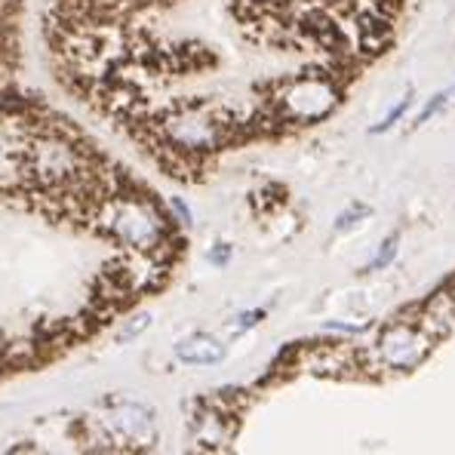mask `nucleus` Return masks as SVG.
Wrapping results in <instances>:
<instances>
[{"label":"nucleus","instance_id":"3","mask_svg":"<svg viewBox=\"0 0 455 455\" xmlns=\"http://www.w3.org/2000/svg\"><path fill=\"white\" fill-rule=\"evenodd\" d=\"M434 341L421 326L410 317H397L385 323L376 332V341L366 347V363H370V379L387 376H410L416 372L434 351Z\"/></svg>","mask_w":455,"mask_h":455},{"label":"nucleus","instance_id":"4","mask_svg":"<svg viewBox=\"0 0 455 455\" xmlns=\"http://www.w3.org/2000/svg\"><path fill=\"white\" fill-rule=\"evenodd\" d=\"M25 62V0H0V84H16Z\"/></svg>","mask_w":455,"mask_h":455},{"label":"nucleus","instance_id":"6","mask_svg":"<svg viewBox=\"0 0 455 455\" xmlns=\"http://www.w3.org/2000/svg\"><path fill=\"white\" fill-rule=\"evenodd\" d=\"M397 250H400V234H387L385 240L379 243L376 256H372V262L363 267V274H376V271H385L387 265L397 259Z\"/></svg>","mask_w":455,"mask_h":455},{"label":"nucleus","instance_id":"7","mask_svg":"<svg viewBox=\"0 0 455 455\" xmlns=\"http://www.w3.org/2000/svg\"><path fill=\"white\" fill-rule=\"evenodd\" d=\"M370 212H372L370 206L354 200V204H347L345 210L339 212V219H336V225H332V228H336V234H351L354 228L363 225L366 219H370Z\"/></svg>","mask_w":455,"mask_h":455},{"label":"nucleus","instance_id":"8","mask_svg":"<svg viewBox=\"0 0 455 455\" xmlns=\"http://www.w3.org/2000/svg\"><path fill=\"white\" fill-rule=\"evenodd\" d=\"M410 105H412V90H406V96H400V102L394 105V108L387 111L385 117H381L379 124H376V126H372V130H370L372 136H379V132H387V130H394V126H397L400 120L406 117V111H410Z\"/></svg>","mask_w":455,"mask_h":455},{"label":"nucleus","instance_id":"2","mask_svg":"<svg viewBox=\"0 0 455 455\" xmlns=\"http://www.w3.org/2000/svg\"><path fill=\"white\" fill-rule=\"evenodd\" d=\"M311 0H46L40 35L56 84L176 182L231 151L290 136L280 96L323 62ZM330 65V62H326Z\"/></svg>","mask_w":455,"mask_h":455},{"label":"nucleus","instance_id":"5","mask_svg":"<svg viewBox=\"0 0 455 455\" xmlns=\"http://www.w3.org/2000/svg\"><path fill=\"white\" fill-rule=\"evenodd\" d=\"M222 354H225L222 345L206 336H194L179 345V357H182L185 363H219Z\"/></svg>","mask_w":455,"mask_h":455},{"label":"nucleus","instance_id":"10","mask_svg":"<svg viewBox=\"0 0 455 455\" xmlns=\"http://www.w3.org/2000/svg\"><path fill=\"white\" fill-rule=\"evenodd\" d=\"M452 96H455V86H452Z\"/></svg>","mask_w":455,"mask_h":455},{"label":"nucleus","instance_id":"9","mask_svg":"<svg viewBox=\"0 0 455 455\" xmlns=\"http://www.w3.org/2000/svg\"><path fill=\"white\" fill-rule=\"evenodd\" d=\"M450 96H452V90H446V92H437V96H434L431 102H427L425 108L419 111V117H416V124H412V126H425V124H427V120H431V117H437V114L446 108V102H450Z\"/></svg>","mask_w":455,"mask_h":455},{"label":"nucleus","instance_id":"1","mask_svg":"<svg viewBox=\"0 0 455 455\" xmlns=\"http://www.w3.org/2000/svg\"><path fill=\"white\" fill-rule=\"evenodd\" d=\"M185 222L44 96L0 84V385L170 286Z\"/></svg>","mask_w":455,"mask_h":455}]
</instances>
